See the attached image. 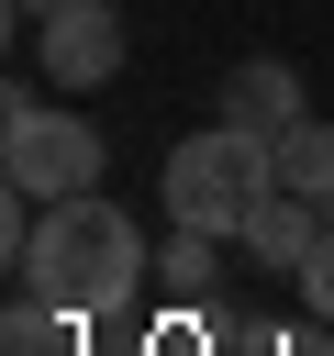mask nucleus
I'll return each mask as SVG.
<instances>
[{
    "label": "nucleus",
    "instance_id": "9b49d317",
    "mask_svg": "<svg viewBox=\"0 0 334 356\" xmlns=\"http://www.w3.org/2000/svg\"><path fill=\"white\" fill-rule=\"evenodd\" d=\"M223 356H289L278 323H223Z\"/></svg>",
    "mask_w": 334,
    "mask_h": 356
},
{
    "label": "nucleus",
    "instance_id": "20e7f679",
    "mask_svg": "<svg viewBox=\"0 0 334 356\" xmlns=\"http://www.w3.org/2000/svg\"><path fill=\"white\" fill-rule=\"evenodd\" d=\"M33 56H45V78L78 100V89H111V78H122L134 33H122V11H111V0H56V11L33 22Z\"/></svg>",
    "mask_w": 334,
    "mask_h": 356
},
{
    "label": "nucleus",
    "instance_id": "4468645a",
    "mask_svg": "<svg viewBox=\"0 0 334 356\" xmlns=\"http://www.w3.org/2000/svg\"><path fill=\"white\" fill-rule=\"evenodd\" d=\"M323 211H334V200H323Z\"/></svg>",
    "mask_w": 334,
    "mask_h": 356
},
{
    "label": "nucleus",
    "instance_id": "6e6552de",
    "mask_svg": "<svg viewBox=\"0 0 334 356\" xmlns=\"http://www.w3.org/2000/svg\"><path fill=\"white\" fill-rule=\"evenodd\" d=\"M156 289H167V312H212L223 300V234H167L156 245Z\"/></svg>",
    "mask_w": 334,
    "mask_h": 356
},
{
    "label": "nucleus",
    "instance_id": "7ed1b4c3",
    "mask_svg": "<svg viewBox=\"0 0 334 356\" xmlns=\"http://www.w3.org/2000/svg\"><path fill=\"white\" fill-rule=\"evenodd\" d=\"M100 167H111V145H100L89 111L11 89V111H0V178L22 200H78V189H100Z\"/></svg>",
    "mask_w": 334,
    "mask_h": 356
},
{
    "label": "nucleus",
    "instance_id": "f8f14e48",
    "mask_svg": "<svg viewBox=\"0 0 334 356\" xmlns=\"http://www.w3.org/2000/svg\"><path fill=\"white\" fill-rule=\"evenodd\" d=\"M289 356H334V323H323V312H312V323H301V334H289Z\"/></svg>",
    "mask_w": 334,
    "mask_h": 356
},
{
    "label": "nucleus",
    "instance_id": "f03ea898",
    "mask_svg": "<svg viewBox=\"0 0 334 356\" xmlns=\"http://www.w3.org/2000/svg\"><path fill=\"white\" fill-rule=\"evenodd\" d=\"M267 189H278V145H267V134H245V122H200V134H178V145H167V167H156L167 222L223 234V245H245V222H256V200H267Z\"/></svg>",
    "mask_w": 334,
    "mask_h": 356
},
{
    "label": "nucleus",
    "instance_id": "ddd939ff",
    "mask_svg": "<svg viewBox=\"0 0 334 356\" xmlns=\"http://www.w3.org/2000/svg\"><path fill=\"white\" fill-rule=\"evenodd\" d=\"M11 11H22V22H45V11H56V0H11Z\"/></svg>",
    "mask_w": 334,
    "mask_h": 356
},
{
    "label": "nucleus",
    "instance_id": "f257e3e1",
    "mask_svg": "<svg viewBox=\"0 0 334 356\" xmlns=\"http://www.w3.org/2000/svg\"><path fill=\"white\" fill-rule=\"evenodd\" d=\"M11 278L22 289H45V300H67V312H122L156 267H145V222L122 211V200H100V189H78V200H45V222H33V245L11 256Z\"/></svg>",
    "mask_w": 334,
    "mask_h": 356
},
{
    "label": "nucleus",
    "instance_id": "39448f33",
    "mask_svg": "<svg viewBox=\"0 0 334 356\" xmlns=\"http://www.w3.org/2000/svg\"><path fill=\"white\" fill-rule=\"evenodd\" d=\"M223 122H245V134H289V122H301V67H289V56H245V67L223 78Z\"/></svg>",
    "mask_w": 334,
    "mask_h": 356
},
{
    "label": "nucleus",
    "instance_id": "1a4fd4ad",
    "mask_svg": "<svg viewBox=\"0 0 334 356\" xmlns=\"http://www.w3.org/2000/svg\"><path fill=\"white\" fill-rule=\"evenodd\" d=\"M267 145H278V189L334 200V122H323V111H301V122H289V134H267ZM323 222H334V211H323Z\"/></svg>",
    "mask_w": 334,
    "mask_h": 356
},
{
    "label": "nucleus",
    "instance_id": "423d86ee",
    "mask_svg": "<svg viewBox=\"0 0 334 356\" xmlns=\"http://www.w3.org/2000/svg\"><path fill=\"white\" fill-rule=\"evenodd\" d=\"M323 245V200H301V189H267L256 200V222H245V256L256 267H278V278H301V256Z\"/></svg>",
    "mask_w": 334,
    "mask_h": 356
},
{
    "label": "nucleus",
    "instance_id": "0eeeda50",
    "mask_svg": "<svg viewBox=\"0 0 334 356\" xmlns=\"http://www.w3.org/2000/svg\"><path fill=\"white\" fill-rule=\"evenodd\" d=\"M0 356H89V312H67V300H45V289H11Z\"/></svg>",
    "mask_w": 334,
    "mask_h": 356
},
{
    "label": "nucleus",
    "instance_id": "9d476101",
    "mask_svg": "<svg viewBox=\"0 0 334 356\" xmlns=\"http://www.w3.org/2000/svg\"><path fill=\"white\" fill-rule=\"evenodd\" d=\"M145 356H223V323H212V312H167V323L145 334Z\"/></svg>",
    "mask_w": 334,
    "mask_h": 356
}]
</instances>
